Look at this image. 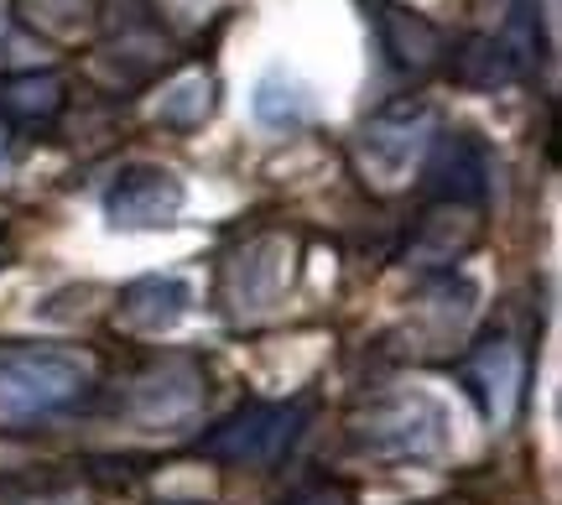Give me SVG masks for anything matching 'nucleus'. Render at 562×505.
<instances>
[{"label": "nucleus", "instance_id": "obj_15", "mask_svg": "<svg viewBox=\"0 0 562 505\" xmlns=\"http://www.w3.org/2000/svg\"><path fill=\"white\" fill-rule=\"evenodd\" d=\"M286 505H349V490L334 485V480H313V485H302Z\"/></svg>", "mask_w": 562, "mask_h": 505}, {"label": "nucleus", "instance_id": "obj_10", "mask_svg": "<svg viewBox=\"0 0 562 505\" xmlns=\"http://www.w3.org/2000/svg\"><path fill=\"white\" fill-rule=\"evenodd\" d=\"M490 188V157L484 146L469 136V131H453L442 136V146L427 162V193L442 203V209H474Z\"/></svg>", "mask_w": 562, "mask_h": 505}, {"label": "nucleus", "instance_id": "obj_4", "mask_svg": "<svg viewBox=\"0 0 562 505\" xmlns=\"http://www.w3.org/2000/svg\"><path fill=\"white\" fill-rule=\"evenodd\" d=\"M286 282H292V240L286 235H250L235 256H224L220 303L235 318H261L277 307Z\"/></svg>", "mask_w": 562, "mask_h": 505}, {"label": "nucleus", "instance_id": "obj_3", "mask_svg": "<svg viewBox=\"0 0 562 505\" xmlns=\"http://www.w3.org/2000/svg\"><path fill=\"white\" fill-rule=\"evenodd\" d=\"M307 423H313L307 396H297V402H245L240 412H229L220 427L203 433L199 453L229 469H271L292 453Z\"/></svg>", "mask_w": 562, "mask_h": 505}, {"label": "nucleus", "instance_id": "obj_5", "mask_svg": "<svg viewBox=\"0 0 562 505\" xmlns=\"http://www.w3.org/2000/svg\"><path fill=\"white\" fill-rule=\"evenodd\" d=\"M432 121H438L432 104H422V100L385 104L381 115L360 131V142H355L360 167L381 182H402L406 172H412V162L432 146Z\"/></svg>", "mask_w": 562, "mask_h": 505}, {"label": "nucleus", "instance_id": "obj_13", "mask_svg": "<svg viewBox=\"0 0 562 505\" xmlns=\"http://www.w3.org/2000/svg\"><path fill=\"white\" fill-rule=\"evenodd\" d=\"M214 104H220V83L209 79V74H188V79H178L167 94H161L157 115H161V125L193 131V125H203L214 115Z\"/></svg>", "mask_w": 562, "mask_h": 505}, {"label": "nucleus", "instance_id": "obj_16", "mask_svg": "<svg viewBox=\"0 0 562 505\" xmlns=\"http://www.w3.org/2000/svg\"><path fill=\"white\" fill-rule=\"evenodd\" d=\"M0 157H5V125H0Z\"/></svg>", "mask_w": 562, "mask_h": 505}, {"label": "nucleus", "instance_id": "obj_9", "mask_svg": "<svg viewBox=\"0 0 562 505\" xmlns=\"http://www.w3.org/2000/svg\"><path fill=\"white\" fill-rule=\"evenodd\" d=\"M193 313V282L188 277H140L121 292L115 303V324L125 334H140V339H157V334H172Z\"/></svg>", "mask_w": 562, "mask_h": 505}, {"label": "nucleus", "instance_id": "obj_1", "mask_svg": "<svg viewBox=\"0 0 562 505\" xmlns=\"http://www.w3.org/2000/svg\"><path fill=\"white\" fill-rule=\"evenodd\" d=\"M100 370L79 349L5 344L0 349V427H42L94 396Z\"/></svg>", "mask_w": 562, "mask_h": 505}, {"label": "nucleus", "instance_id": "obj_14", "mask_svg": "<svg viewBox=\"0 0 562 505\" xmlns=\"http://www.w3.org/2000/svg\"><path fill=\"white\" fill-rule=\"evenodd\" d=\"M0 104L11 115H21V121H47V115H58L63 83L58 74H21V79L0 83Z\"/></svg>", "mask_w": 562, "mask_h": 505}, {"label": "nucleus", "instance_id": "obj_12", "mask_svg": "<svg viewBox=\"0 0 562 505\" xmlns=\"http://www.w3.org/2000/svg\"><path fill=\"white\" fill-rule=\"evenodd\" d=\"M250 110H256V121L271 125V131H292V125H302L307 115H313V94H307L286 68H271V74L256 83Z\"/></svg>", "mask_w": 562, "mask_h": 505}, {"label": "nucleus", "instance_id": "obj_6", "mask_svg": "<svg viewBox=\"0 0 562 505\" xmlns=\"http://www.w3.org/2000/svg\"><path fill=\"white\" fill-rule=\"evenodd\" d=\"M188 203V182L161 162H131L104 188V220L115 229H161L178 224Z\"/></svg>", "mask_w": 562, "mask_h": 505}, {"label": "nucleus", "instance_id": "obj_11", "mask_svg": "<svg viewBox=\"0 0 562 505\" xmlns=\"http://www.w3.org/2000/svg\"><path fill=\"white\" fill-rule=\"evenodd\" d=\"M521 381H526V360H521V349H516V339L490 334L484 344H474V355H469V385L480 391L490 423H510L516 417Z\"/></svg>", "mask_w": 562, "mask_h": 505}, {"label": "nucleus", "instance_id": "obj_2", "mask_svg": "<svg viewBox=\"0 0 562 505\" xmlns=\"http://www.w3.org/2000/svg\"><path fill=\"white\" fill-rule=\"evenodd\" d=\"M349 438L360 453L370 459H385V464H427V459H442L448 444H453V417L438 396L427 391H396L375 402L364 417H355Z\"/></svg>", "mask_w": 562, "mask_h": 505}, {"label": "nucleus", "instance_id": "obj_7", "mask_svg": "<svg viewBox=\"0 0 562 505\" xmlns=\"http://www.w3.org/2000/svg\"><path fill=\"white\" fill-rule=\"evenodd\" d=\"M531 53H537L531 0H516L510 5V26L501 37H469V47L453 63V79L469 83V89H505V83H516L531 68Z\"/></svg>", "mask_w": 562, "mask_h": 505}, {"label": "nucleus", "instance_id": "obj_8", "mask_svg": "<svg viewBox=\"0 0 562 505\" xmlns=\"http://www.w3.org/2000/svg\"><path fill=\"white\" fill-rule=\"evenodd\" d=\"M203 406V370L193 360H161L131 385V417L146 427H178Z\"/></svg>", "mask_w": 562, "mask_h": 505}]
</instances>
